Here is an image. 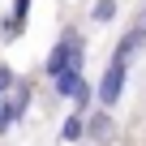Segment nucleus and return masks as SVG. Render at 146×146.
I'll list each match as a JSON object with an SVG mask.
<instances>
[{
  "label": "nucleus",
  "instance_id": "nucleus-1",
  "mask_svg": "<svg viewBox=\"0 0 146 146\" xmlns=\"http://www.w3.org/2000/svg\"><path fill=\"white\" fill-rule=\"evenodd\" d=\"M125 82H129V60L112 52L103 78H99V86H95V103H99L103 112H112V108L120 103V95H125Z\"/></svg>",
  "mask_w": 146,
  "mask_h": 146
},
{
  "label": "nucleus",
  "instance_id": "nucleus-2",
  "mask_svg": "<svg viewBox=\"0 0 146 146\" xmlns=\"http://www.w3.org/2000/svg\"><path fill=\"white\" fill-rule=\"evenodd\" d=\"M30 99H35V86L26 78H17L0 99V133H13V125H22V116L30 112Z\"/></svg>",
  "mask_w": 146,
  "mask_h": 146
},
{
  "label": "nucleus",
  "instance_id": "nucleus-3",
  "mask_svg": "<svg viewBox=\"0 0 146 146\" xmlns=\"http://www.w3.org/2000/svg\"><path fill=\"white\" fill-rule=\"evenodd\" d=\"M82 137H90L95 146H112V142H116V125H112V112H103V108L86 112V116H82Z\"/></svg>",
  "mask_w": 146,
  "mask_h": 146
},
{
  "label": "nucleus",
  "instance_id": "nucleus-4",
  "mask_svg": "<svg viewBox=\"0 0 146 146\" xmlns=\"http://www.w3.org/2000/svg\"><path fill=\"white\" fill-rule=\"evenodd\" d=\"M82 82H86V78H82V73H78V69H64V73H60V78H52V90H56L60 99H69V95H73V90H78Z\"/></svg>",
  "mask_w": 146,
  "mask_h": 146
},
{
  "label": "nucleus",
  "instance_id": "nucleus-5",
  "mask_svg": "<svg viewBox=\"0 0 146 146\" xmlns=\"http://www.w3.org/2000/svg\"><path fill=\"white\" fill-rule=\"evenodd\" d=\"M69 99H73V112H78V116H86V112H90V103H95V86H90V82H82Z\"/></svg>",
  "mask_w": 146,
  "mask_h": 146
},
{
  "label": "nucleus",
  "instance_id": "nucleus-6",
  "mask_svg": "<svg viewBox=\"0 0 146 146\" xmlns=\"http://www.w3.org/2000/svg\"><path fill=\"white\" fill-rule=\"evenodd\" d=\"M60 137H64V142H82V116H78V112L60 120Z\"/></svg>",
  "mask_w": 146,
  "mask_h": 146
},
{
  "label": "nucleus",
  "instance_id": "nucleus-7",
  "mask_svg": "<svg viewBox=\"0 0 146 146\" xmlns=\"http://www.w3.org/2000/svg\"><path fill=\"white\" fill-rule=\"evenodd\" d=\"M116 9H120L116 0H99V5L90 9V17H95V22H112V17H116Z\"/></svg>",
  "mask_w": 146,
  "mask_h": 146
},
{
  "label": "nucleus",
  "instance_id": "nucleus-8",
  "mask_svg": "<svg viewBox=\"0 0 146 146\" xmlns=\"http://www.w3.org/2000/svg\"><path fill=\"white\" fill-rule=\"evenodd\" d=\"M13 82H17V73H13L9 64H0V99H5V90H9Z\"/></svg>",
  "mask_w": 146,
  "mask_h": 146
}]
</instances>
